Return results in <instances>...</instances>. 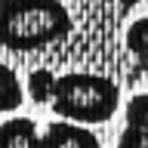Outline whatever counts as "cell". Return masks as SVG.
<instances>
[{"label": "cell", "instance_id": "obj_3", "mask_svg": "<svg viewBox=\"0 0 148 148\" xmlns=\"http://www.w3.org/2000/svg\"><path fill=\"white\" fill-rule=\"evenodd\" d=\"M0 148H102L99 136L65 120L37 123L34 117L0 120Z\"/></svg>", "mask_w": 148, "mask_h": 148}, {"label": "cell", "instance_id": "obj_2", "mask_svg": "<svg viewBox=\"0 0 148 148\" xmlns=\"http://www.w3.org/2000/svg\"><path fill=\"white\" fill-rule=\"evenodd\" d=\"M71 34L65 3H25L0 0V49H43Z\"/></svg>", "mask_w": 148, "mask_h": 148}, {"label": "cell", "instance_id": "obj_5", "mask_svg": "<svg viewBox=\"0 0 148 148\" xmlns=\"http://www.w3.org/2000/svg\"><path fill=\"white\" fill-rule=\"evenodd\" d=\"M22 102H25V90H22L18 74L12 71L6 62H0V114L18 111Z\"/></svg>", "mask_w": 148, "mask_h": 148}, {"label": "cell", "instance_id": "obj_1", "mask_svg": "<svg viewBox=\"0 0 148 148\" xmlns=\"http://www.w3.org/2000/svg\"><path fill=\"white\" fill-rule=\"evenodd\" d=\"M56 117L74 127L108 123L120 108V90L117 83L96 71H68L56 77L53 96H49Z\"/></svg>", "mask_w": 148, "mask_h": 148}, {"label": "cell", "instance_id": "obj_7", "mask_svg": "<svg viewBox=\"0 0 148 148\" xmlns=\"http://www.w3.org/2000/svg\"><path fill=\"white\" fill-rule=\"evenodd\" d=\"M53 83H56V74L46 71V68H34L28 74V90H31V99L34 102H49L53 96Z\"/></svg>", "mask_w": 148, "mask_h": 148}, {"label": "cell", "instance_id": "obj_6", "mask_svg": "<svg viewBox=\"0 0 148 148\" xmlns=\"http://www.w3.org/2000/svg\"><path fill=\"white\" fill-rule=\"evenodd\" d=\"M127 46H130V53L136 56L139 62L148 65V16L136 18L127 28Z\"/></svg>", "mask_w": 148, "mask_h": 148}, {"label": "cell", "instance_id": "obj_4", "mask_svg": "<svg viewBox=\"0 0 148 148\" xmlns=\"http://www.w3.org/2000/svg\"><path fill=\"white\" fill-rule=\"evenodd\" d=\"M114 148H148V92L133 96Z\"/></svg>", "mask_w": 148, "mask_h": 148}]
</instances>
